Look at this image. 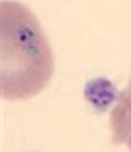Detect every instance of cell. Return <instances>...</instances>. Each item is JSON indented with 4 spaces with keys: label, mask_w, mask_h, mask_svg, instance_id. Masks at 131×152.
Masks as SVG:
<instances>
[{
    "label": "cell",
    "mask_w": 131,
    "mask_h": 152,
    "mask_svg": "<svg viewBox=\"0 0 131 152\" xmlns=\"http://www.w3.org/2000/svg\"><path fill=\"white\" fill-rule=\"evenodd\" d=\"M55 69L40 22L25 5L0 2V94L17 101L38 94Z\"/></svg>",
    "instance_id": "1"
},
{
    "label": "cell",
    "mask_w": 131,
    "mask_h": 152,
    "mask_svg": "<svg viewBox=\"0 0 131 152\" xmlns=\"http://www.w3.org/2000/svg\"><path fill=\"white\" fill-rule=\"evenodd\" d=\"M111 141L124 144L131 151V80L124 89L116 94V103L110 114Z\"/></svg>",
    "instance_id": "2"
}]
</instances>
